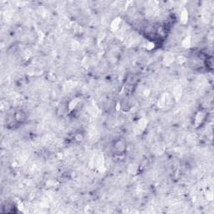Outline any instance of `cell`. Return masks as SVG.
<instances>
[{"label":"cell","mask_w":214,"mask_h":214,"mask_svg":"<svg viewBox=\"0 0 214 214\" xmlns=\"http://www.w3.org/2000/svg\"><path fill=\"white\" fill-rule=\"evenodd\" d=\"M115 150L117 153H122L126 149V143L123 141H119L115 144Z\"/></svg>","instance_id":"1"}]
</instances>
